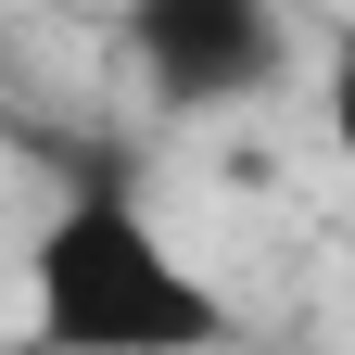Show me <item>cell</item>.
Masks as SVG:
<instances>
[{"mask_svg":"<svg viewBox=\"0 0 355 355\" xmlns=\"http://www.w3.org/2000/svg\"><path fill=\"white\" fill-rule=\"evenodd\" d=\"M0 140H13V102H0Z\"/></svg>","mask_w":355,"mask_h":355,"instance_id":"277c9868","label":"cell"},{"mask_svg":"<svg viewBox=\"0 0 355 355\" xmlns=\"http://www.w3.org/2000/svg\"><path fill=\"white\" fill-rule=\"evenodd\" d=\"M114 38H127V76L153 89V114L178 127L241 114L292 76V0H114Z\"/></svg>","mask_w":355,"mask_h":355,"instance_id":"7a4b0ae2","label":"cell"},{"mask_svg":"<svg viewBox=\"0 0 355 355\" xmlns=\"http://www.w3.org/2000/svg\"><path fill=\"white\" fill-rule=\"evenodd\" d=\"M318 127H330V153L355 165V13L330 26V64H318Z\"/></svg>","mask_w":355,"mask_h":355,"instance_id":"3957f363","label":"cell"},{"mask_svg":"<svg viewBox=\"0 0 355 355\" xmlns=\"http://www.w3.org/2000/svg\"><path fill=\"white\" fill-rule=\"evenodd\" d=\"M26 355H241V304L153 229L114 165H89L26 241Z\"/></svg>","mask_w":355,"mask_h":355,"instance_id":"6da1fadb","label":"cell"}]
</instances>
